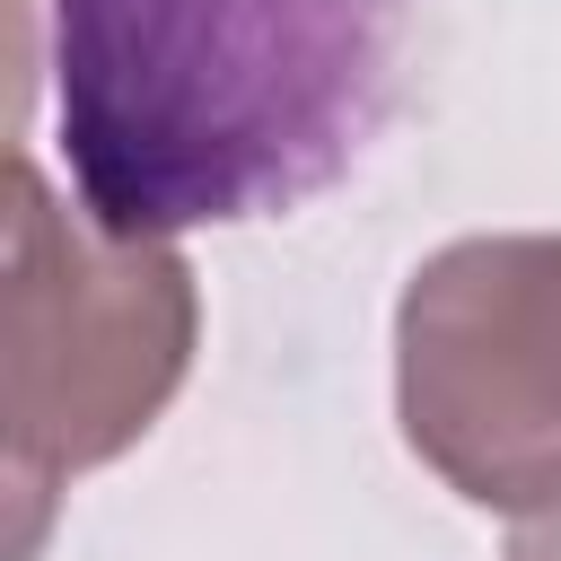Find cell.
<instances>
[{
    "label": "cell",
    "instance_id": "1",
    "mask_svg": "<svg viewBox=\"0 0 561 561\" xmlns=\"http://www.w3.org/2000/svg\"><path fill=\"white\" fill-rule=\"evenodd\" d=\"M70 193L123 237L280 219L394 114L412 0H44Z\"/></svg>",
    "mask_w": 561,
    "mask_h": 561
},
{
    "label": "cell",
    "instance_id": "2",
    "mask_svg": "<svg viewBox=\"0 0 561 561\" xmlns=\"http://www.w3.org/2000/svg\"><path fill=\"white\" fill-rule=\"evenodd\" d=\"M202 342V289L175 237H123L88 202H61L26 158L9 175V342L0 421L18 491V561L44 500L70 473L114 465L175 403Z\"/></svg>",
    "mask_w": 561,
    "mask_h": 561
},
{
    "label": "cell",
    "instance_id": "3",
    "mask_svg": "<svg viewBox=\"0 0 561 561\" xmlns=\"http://www.w3.org/2000/svg\"><path fill=\"white\" fill-rule=\"evenodd\" d=\"M403 447L473 508L561 500V237H456L394 298Z\"/></svg>",
    "mask_w": 561,
    "mask_h": 561
},
{
    "label": "cell",
    "instance_id": "4",
    "mask_svg": "<svg viewBox=\"0 0 561 561\" xmlns=\"http://www.w3.org/2000/svg\"><path fill=\"white\" fill-rule=\"evenodd\" d=\"M500 561H561V500L535 508V517H517V535H508Z\"/></svg>",
    "mask_w": 561,
    "mask_h": 561
}]
</instances>
